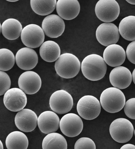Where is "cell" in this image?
<instances>
[{"label": "cell", "instance_id": "obj_6", "mask_svg": "<svg viewBox=\"0 0 135 149\" xmlns=\"http://www.w3.org/2000/svg\"><path fill=\"white\" fill-rule=\"evenodd\" d=\"M95 12L99 19L102 22L110 23L118 18L120 8L115 0H100L96 3Z\"/></svg>", "mask_w": 135, "mask_h": 149}, {"label": "cell", "instance_id": "obj_15", "mask_svg": "<svg viewBox=\"0 0 135 149\" xmlns=\"http://www.w3.org/2000/svg\"><path fill=\"white\" fill-rule=\"evenodd\" d=\"M15 59L18 67L25 71L34 68L38 62L37 53L33 49L29 47L20 49L16 53Z\"/></svg>", "mask_w": 135, "mask_h": 149}, {"label": "cell", "instance_id": "obj_25", "mask_svg": "<svg viewBox=\"0 0 135 149\" xmlns=\"http://www.w3.org/2000/svg\"><path fill=\"white\" fill-rule=\"evenodd\" d=\"M30 2L31 9L36 14L40 16H47L55 10L57 1L31 0Z\"/></svg>", "mask_w": 135, "mask_h": 149}, {"label": "cell", "instance_id": "obj_34", "mask_svg": "<svg viewBox=\"0 0 135 149\" xmlns=\"http://www.w3.org/2000/svg\"><path fill=\"white\" fill-rule=\"evenodd\" d=\"M0 145H1V146H1V149H3V145L2 141H0Z\"/></svg>", "mask_w": 135, "mask_h": 149}, {"label": "cell", "instance_id": "obj_3", "mask_svg": "<svg viewBox=\"0 0 135 149\" xmlns=\"http://www.w3.org/2000/svg\"><path fill=\"white\" fill-rule=\"evenodd\" d=\"M79 60L74 55L65 53L60 55L55 64L56 73L65 79L73 78L79 72L81 68Z\"/></svg>", "mask_w": 135, "mask_h": 149}, {"label": "cell", "instance_id": "obj_12", "mask_svg": "<svg viewBox=\"0 0 135 149\" xmlns=\"http://www.w3.org/2000/svg\"><path fill=\"white\" fill-rule=\"evenodd\" d=\"M18 86L24 93L33 95L37 93L40 89L42 81L38 74L33 71H27L20 76Z\"/></svg>", "mask_w": 135, "mask_h": 149}, {"label": "cell", "instance_id": "obj_5", "mask_svg": "<svg viewBox=\"0 0 135 149\" xmlns=\"http://www.w3.org/2000/svg\"><path fill=\"white\" fill-rule=\"evenodd\" d=\"M77 109L81 117L87 120H92L99 116L101 104L98 100L94 96L85 95L78 101Z\"/></svg>", "mask_w": 135, "mask_h": 149}, {"label": "cell", "instance_id": "obj_22", "mask_svg": "<svg viewBox=\"0 0 135 149\" xmlns=\"http://www.w3.org/2000/svg\"><path fill=\"white\" fill-rule=\"evenodd\" d=\"M6 145L8 149H27L29 146V140L23 132L15 131L11 132L7 137Z\"/></svg>", "mask_w": 135, "mask_h": 149}, {"label": "cell", "instance_id": "obj_1", "mask_svg": "<svg viewBox=\"0 0 135 149\" xmlns=\"http://www.w3.org/2000/svg\"><path fill=\"white\" fill-rule=\"evenodd\" d=\"M81 67L82 73L85 78L92 81L102 79L107 71V65L104 58L96 54L86 56L83 59Z\"/></svg>", "mask_w": 135, "mask_h": 149}, {"label": "cell", "instance_id": "obj_30", "mask_svg": "<svg viewBox=\"0 0 135 149\" xmlns=\"http://www.w3.org/2000/svg\"><path fill=\"white\" fill-rule=\"evenodd\" d=\"M126 54L131 63L135 64V41L130 43L126 49Z\"/></svg>", "mask_w": 135, "mask_h": 149}, {"label": "cell", "instance_id": "obj_10", "mask_svg": "<svg viewBox=\"0 0 135 149\" xmlns=\"http://www.w3.org/2000/svg\"><path fill=\"white\" fill-rule=\"evenodd\" d=\"M5 106L12 112H19L24 108L27 99L24 91L18 88L10 89L6 92L3 98Z\"/></svg>", "mask_w": 135, "mask_h": 149}, {"label": "cell", "instance_id": "obj_29", "mask_svg": "<svg viewBox=\"0 0 135 149\" xmlns=\"http://www.w3.org/2000/svg\"><path fill=\"white\" fill-rule=\"evenodd\" d=\"M124 111L129 118L135 120V98H131L125 102Z\"/></svg>", "mask_w": 135, "mask_h": 149}, {"label": "cell", "instance_id": "obj_14", "mask_svg": "<svg viewBox=\"0 0 135 149\" xmlns=\"http://www.w3.org/2000/svg\"><path fill=\"white\" fill-rule=\"evenodd\" d=\"M42 27L46 36L51 38H57L64 32L65 23L58 15H50L44 18Z\"/></svg>", "mask_w": 135, "mask_h": 149}, {"label": "cell", "instance_id": "obj_36", "mask_svg": "<svg viewBox=\"0 0 135 149\" xmlns=\"http://www.w3.org/2000/svg\"><path fill=\"white\" fill-rule=\"evenodd\" d=\"M134 134H135V130H134Z\"/></svg>", "mask_w": 135, "mask_h": 149}, {"label": "cell", "instance_id": "obj_7", "mask_svg": "<svg viewBox=\"0 0 135 149\" xmlns=\"http://www.w3.org/2000/svg\"><path fill=\"white\" fill-rule=\"evenodd\" d=\"M21 38L22 43L26 46L35 49L41 46L44 43L45 33L39 26L30 24L23 29Z\"/></svg>", "mask_w": 135, "mask_h": 149}, {"label": "cell", "instance_id": "obj_18", "mask_svg": "<svg viewBox=\"0 0 135 149\" xmlns=\"http://www.w3.org/2000/svg\"><path fill=\"white\" fill-rule=\"evenodd\" d=\"M80 7L77 0H58L56 5V11L63 19L70 20L78 16Z\"/></svg>", "mask_w": 135, "mask_h": 149}, {"label": "cell", "instance_id": "obj_4", "mask_svg": "<svg viewBox=\"0 0 135 149\" xmlns=\"http://www.w3.org/2000/svg\"><path fill=\"white\" fill-rule=\"evenodd\" d=\"M110 135L113 140L124 143L129 141L133 137L134 128L132 123L126 118L115 120L110 127Z\"/></svg>", "mask_w": 135, "mask_h": 149}, {"label": "cell", "instance_id": "obj_21", "mask_svg": "<svg viewBox=\"0 0 135 149\" xmlns=\"http://www.w3.org/2000/svg\"><path fill=\"white\" fill-rule=\"evenodd\" d=\"M40 55L42 59L48 63H52L57 60L60 56L59 46L54 41H45L40 48Z\"/></svg>", "mask_w": 135, "mask_h": 149}, {"label": "cell", "instance_id": "obj_11", "mask_svg": "<svg viewBox=\"0 0 135 149\" xmlns=\"http://www.w3.org/2000/svg\"><path fill=\"white\" fill-rule=\"evenodd\" d=\"M96 35L98 42L105 47L116 44L119 40L120 38L118 27L111 23L101 24L96 30Z\"/></svg>", "mask_w": 135, "mask_h": 149}, {"label": "cell", "instance_id": "obj_26", "mask_svg": "<svg viewBox=\"0 0 135 149\" xmlns=\"http://www.w3.org/2000/svg\"><path fill=\"white\" fill-rule=\"evenodd\" d=\"M0 70L8 71L12 68L16 61L15 57L12 52L9 49H0Z\"/></svg>", "mask_w": 135, "mask_h": 149}, {"label": "cell", "instance_id": "obj_20", "mask_svg": "<svg viewBox=\"0 0 135 149\" xmlns=\"http://www.w3.org/2000/svg\"><path fill=\"white\" fill-rule=\"evenodd\" d=\"M22 26L20 22L14 18L8 19L2 23L1 31L5 38L10 40L17 39L22 33Z\"/></svg>", "mask_w": 135, "mask_h": 149}, {"label": "cell", "instance_id": "obj_28", "mask_svg": "<svg viewBox=\"0 0 135 149\" xmlns=\"http://www.w3.org/2000/svg\"><path fill=\"white\" fill-rule=\"evenodd\" d=\"M74 148L96 149V146L92 139L89 138L84 137L80 138L76 141Z\"/></svg>", "mask_w": 135, "mask_h": 149}, {"label": "cell", "instance_id": "obj_24", "mask_svg": "<svg viewBox=\"0 0 135 149\" xmlns=\"http://www.w3.org/2000/svg\"><path fill=\"white\" fill-rule=\"evenodd\" d=\"M42 148L43 149H66L67 143L65 138L60 134L52 132L48 134L43 139Z\"/></svg>", "mask_w": 135, "mask_h": 149}, {"label": "cell", "instance_id": "obj_2", "mask_svg": "<svg viewBox=\"0 0 135 149\" xmlns=\"http://www.w3.org/2000/svg\"><path fill=\"white\" fill-rule=\"evenodd\" d=\"M102 107L107 112L115 113L121 111L125 106V95L120 89L108 88L103 91L100 98Z\"/></svg>", "mask_w": 135, "mask_h": 149}, {"label": "cell", "instance_id": "obj_35", "mask_svg": "<svg viewBox=\"0 0 135 149\" xmlns=\"http://www.w3.org/2000/svg\"><path fill=\"white\" fill-rule=\"evenodd\" d=\"M7 1H9V2H15L18 1H17V0H15V1H14V0H11H11H7Z\"/></svg>", "mask_w": 135, "mask_h": 149}, {"label": "cell", "instance_id": "obj_17", "mask_svg": "<svg viewBox=\"0 0 135 149\" xmlns=\"http://www.w3.org/2000/svg\"><path fill=\"white\" fill-rule=\"evenodd\" d=\"M126 52L120 45L115 44L107 47L103 52L105 63L109 66L117 67L121 65L126 58Z\"/></svg>", "mask_w": 135, "mask_h": 149}, {"label": "cell", "instance_id": "obj_16", "mask_svg": "<svg viewBox=\"0 0 135 149\" xmlns=\"http://www.w3.org/2000/svg\"><path fill=\"white\" fill-rule=\"evenodd\" d=\"M109 79L114 87L122 90L128 87L131 84L132 74L127 68L120 66L114 68L111 71Z\"/></svg>", "mask_w": 135, "mask_h": 149}, {"label": "cell", "instance_id": "obj_8", "mask_svg": "<svg viewBox=\"0 0 135 149\" xmlns=\"http://www.w3.org/2000/svg\"><path fill=\"white\" fill-rule=\"evenodd\" d=\"M73 105L72 96L64 90L55 91L50 96L49 105L53 112L63 114L70 112Z\"/></svg>", "mask_w": 135, "mask_h": 149}, {"label": "cell", "instance_id": "obj_9", "mask_svg": "<svg viewBox=\"0 0 135 149\" xmlns=\"http://www.w3.org/2000/svg\"><path fill=\"white\" fill-rule=\"evenodd\" d=\"M83 123L80 117L73 113L66 114L60 121L59 127L66 136L73 138L78 136L83 129Z\"/></svg>", "mask_w": 135, "mask_h": 149}, {"label": "cell", "instance_id": "obj_32", "mask_svg": "<svg viewBox=\"0 0 135 149\" xmlns=\"http://www.w3.org/2000/svg\"><path fill=\"white\" fill-rule=\"evenodd\" d=\"M132 80H133V82L135 84V69L134 70L132 74Z\"/></svg>", "mask_w": 135, "mask_h": 149}, {"label": "cell", "instance_id": "obj_19", "mask_svg": "<svg viewBox=\"0 0 135 149\" xmlns=\"http://www.w3.org/2000/svg\"><path fill=\"white\" fill-rule=\"evenodd\" d=\"M60 120L57 114L51 111H46L38 118V127L43 133L48 134L56 132L59 127Z\"/></svg>", "mask_w": 135, "mask_h": 149}, {"label": "cell", "instance_id": "obj_33", "mask_svg": "<svg viewBox=\"0 0 135 149\" xmlns=\"http://www.w3.org/2000/svg\"><path fill=\"white\" fill-rule=\"evenodd\" d=\"M127 2L132 5H135V1H132V0H127Z\"/></svg>", "mask_w": 135, "mask_h": 149}, {"label": "cell", "instance_id": "obj_31", "mask_svg": "<svg viewBox=\"0 0 135 149\" xmlns=\"http://www.w3.org/2000/svg\"><path fill=\"white\" fill-rule=\"evenodd\" d=\"M121 149H135V146L131 144H127L122 146Z\"/></svg>", "mask_w": 135, "mask_h": 149}, {"label": "cell", "instance_id": "obj_13", "mask_svg": "<svg viewBox=\"0 0 135 149\" xmlns=\"http://www.w3.org/2000/svg\"><path fill=\"white\" fill-rule=\"evenodd\" d=\"M37 114L30 109H23L15 116V122L16 127L25 132H31L36 128L38 123Z\"/></svg>", "mask_w": 135, "mask_h": 149}, {"label": "cell", "instance_id": "obj_23", "mask_svg": "<svg viewBox=\"0 0 135 149\" xmlns=\"http://www.w3.org/2000/svg\"><path fill=\"white\" fill-rule=\"evenodd\" d=\"M119 33L127 40L135 41V16L125 17L121 21L119 25Z\"/></svg>", "mask_w": 135, "mask_h": 149}, {"label": "cell", "instance_id": "obj_27", "mask_svg": "<svg viewBox=\"0 0 135 149\" xmlns=\"http://www.w3.org/2000/svg\"><path fill=\"white\" fill-rule=\"evenodd\" d=\"M0 79H1V89L0 95H4L6 92L10 89L11 85V81L10 77L4 71H0Z\"/></svg>", "mask_w": 135, "mask_h": 149}]
</instances>
